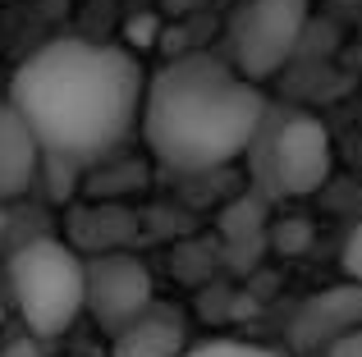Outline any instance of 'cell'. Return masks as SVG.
I'll use <instances>...</instances> for the list:
<instances>
[{
	"label": "cell",
	"mask_w": 362,
	"mask_h": 357,
	"mask_svg": "<svg viewBox=\"0 0 362 357\" xmlns=\"http://www.w3.org/2000/svg\"><path fill=\"white\" fill-rule=\"evenodd\" d=\"M147 73L138 55L110 42L55 37L9 78V106L51 161H97L142 119Z\"/></svg>",
	"instance_id": "obj_1"
},
{
	"label": "cell",
	"mask_w": 362,
	"mask_h": 357,
	"mask_svg": "<svg viewBox=\"0 0 362 357\" xmlns=\"http://www.w3.org/2000/svg\"><path fill=\"white\" fill-rule=\"evenodd\" d=\"M266 101L252 78H243L221 55H179L147 78L142 138L151 156L179 174H206L230 165L257 138Z\"/></svg>",
	"instance_id": "obj_2"
},
{
	"label": "cell",
	"mask_w": 362,
	"mask_h": 357,
	"mask_svg": "<svg viewBox=\"0 0 362 357\" xmlns=\"http://www.w3.org/2000/svg\"><path fill=\"white\" fill-rule=\"evenodd\" d=\"M9 289L33 339H60L88 312V261L60 238H33L9 257Z\"/></svg>",
	"instance_id": "obj_3"
},
{
	"label": "cell",
	"mask_w": 362,
	"mask_h": 357,
	"mask_svg": "<svg viewBox=\"0 0 362 357\" xmlns=\"http://www.w3.org/2000/svg\"><path fill=\"white\" fill-rule=\"evenodd\" d=\"M312 0H243L230 18V64L243 78H271L308 32Z\"/></svg>",
	"instance_id": "obj_4"
},
{
	"label": "cell",
	"mask_w": 362,
	"mask_h": 357,
	"mask_svg": "<svg viewBox=\"0 0 362 357\" xmlns=\"http://www.w3.org/2000/svg\"><path fill=\"white\" fill-rule=\"evenodd\" d=\"M156 303L151 270L133 252H97L88 261V312L101 330H124Z\"/></svg>",
	"instance_id": "obj_5"
},
{
	"label": "cell",
	"mask_w": 362,
	"mask_h": 357,
	"mask_svg": "<svg viewBox=\"0 0 362 357\" xmlns=\"http://www.w3.org/2000/svg\"><path fill=\"white\" fill-rule=\"evenodd\" d=\"M330 165H335V147H330V133H326L321 119L293 115L275 128V138H271V178H275L280 193H289V197L317 193L330 178Z\"/></svg>",
	"instance_id": "obj_6"
},
{
	"label": "cell",
	"mask_w": 362,
	"mask_h": 357,
	"mask_svg": "<svg viewBox=\"0 0 362 357\" xmlns=\"http://www.w3.org/2000/svg\"><path fill=\"white\" fill-rule=\"evenodd\" d=\"M354 330H362V289L358 284H339V289H326V294L308 298V307L293 321L298 349H321V357L339 339H349Z\"/></svg>",
	"instance_id": "obj_7"
},
{
	"label": "cell",
	"mask_w": 362,
	"mask_h": 357,
	"mask_svg": "<svg viewBox=\"0 0 362 357\" xmlns=\"http://www.w3.org/2000/svg\"><path fill=\"white\" fill-rule=\"evenodd\" d=\"M188 349L193 344H188L184 312H175L165 303H151L138 321L110 334V357H184Z\"/></svg>",
	"instance_id": "obj_8"
},
{
	"label": "cell",
	"mask_w": 362,
	"mask_h": 357,
	"mask_svg": "<svg viewBox=\"0 0 362 357\" xmlns=\"http://www.w3.org/2000/svg\"><path fill=\"white\" fill-rule=\"evenodd\" d=\"M37 165H42V147L23 124V115L5 101L0 106V202L23 197L37 178Z\"/></svg>",
	"instance_id": "obj_9"
},
{
	"label": "cell",
	"mask_w": 362,
	"mask_h": 357,
	"mask_svg": "<svg viewBox=\"0 0 362 357\" xmlns=\"http://www.w3.org/2000/svg\"><path fill=\"white\" fill-rule=\"evenodd\" d=\"M184 357H284L262 344H239V339H211V344H193Z\"/></svg>",
	"instance_id": "obj_10"
},
{
	"label": "cell",
	"mask_w": 362,
	"mask_h": 357,
	"mask_svg": "<svg viewBox=\"0 0 362 357\" xmlns=\"http://www.w3.org/2000/svg\"><path fill=\"white\" fill-rule=\"evenodd\" d=\"M339 266H344L349 284H358V289H362V220L354 224V234L344 238V252H339Z\"/></svg>",
	"instance_id": "obj_11"
},
{
	"label": "cell",
	"mask_w": 362,
	"mask_h": 357,
	"mask_svg": "<svg viewBox=\"0 0 362 357\" xmlns=\"http://www.w3.org/2000/svg\"><path fill=\"white\" fill-rule=\"evenodd\" d=\"M326 357H362V330H354L349 339H339L335 349H330Z\"/></svg>",
	"instance_id": "obj_12"
},
{
	"label": "cell",
	"mask_w": 362,
	"mask_h": 357,
	"mask_svg": "<svg viewBox=\"0 0 362 357\" xmlns=\"http://www.w3.org/2000/svg\"><path fill=\"white\" fill-rule=\"evenodd\" d=\"M5 357H37V353L28 349V344H18V349H5Z\"/></svg>",
	"instance_id": "obj_13"
}]
</instances>
